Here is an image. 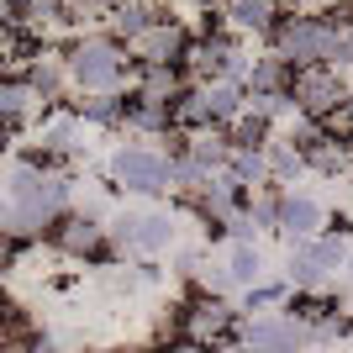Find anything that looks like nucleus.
<instances>
[{
	"label": "nucleus",
	"mask_w": 353,
	"mask_h": 353,
	"mask_svg": "<svg viewBox=\"0 0 353 353\" xmlns=\"http://www.w3.org/2000/svg\"><path fill=\"white\" fill-rule=\"evenodd\" d=\"M316 338L295 311H259L243 322V353H301Z\"/></svg>",
	"instance_id": "obj_4"
},
{
	"label": "nucleus",
	"mask_w": 353,
	"mask_h": 353,
	"mask_svg": "<svg viewBox=\"0 0 353 353\" xmlns=\"http://www.w3.org/2000/svg\"><path fill=\"white\" fill-rule=\"evenodd\" d=\"M111 185H121L132 195H163L174 190V159L143 143H121L111 153Z\"/></svg>",
	"instance_id": "obj_2"
},
{
	"label": "nucleus",
	"mask_w": 353,
	"mask_h": 353,
	"mask_svg": "<svg viewBox=\"0 0 353 353\" xmlns=\"http://www.w3.org/2000/svg\"><path fill=\"white\" fill-rule=\"evenodd\" d=\"M280 16H285L280 0H227V21H232V32L269 37V32L280 27Z\"/></svg>",
	"instance_id": "obj_9"
},
{
	"label": "nucleus",
	"mask_w": 353,
	"mask_h": 353,
	"mask_svg": "<svg viewBox=\"0 0 353 353\" xmlns=\"http://www.w3.org/2000/svg\"><path fill=\"white\" fill-rule=\"evenodd\" d=\"M79 117L90 127H127V90H117V95H85Z\"/></svg>",
	"instance_id": "obj_15"
},
{
	"label": "nucleus",
	"mask_w": 353,
	"mask_h": 353,
	"mask_svg": "<svg viewBox=\"0 0 353 353\" xmlns=\"http://www.w3.org/2000/svg\"><path fill=\"white\" fill-rule=\"evenodd\" d=\"M190 43H195L190 27H185L179 16H163V21H153L143 37H132V43H127V53H132L137 69H143V63H185Z\"/></svg>",
	"instance_id": "obj_5"
},
{
	"label": "nucleus",
	"mask_w": 353,
	"mask_h": 353,
	"mask_svg": "<svg viewBox=\"0 0 353 353\" xmlns=\"http://www.w3.org/2000/svg\"><path fill=\"white\" fill-rule=\"evenodd\" d=\"M48 237H53V248L69 253V259H105V248H111L105 221L90 216V211H69V216H63Z\"/></svg>",
	"instance_id": "obj_6"
},
{
	"label": "nucleus",
	"mask_w": 353,
	"mask_h": 353,
	"mask_svg": "<svg viewBox=\"0 0 353 353\" xmlns=\"http://www.w3.org/2000/svg\"><path fill=\"white\" fill-rule=\"evenodd\" d=\"M179 243V221L169 211H143V227H137V253H169Z\"/></svg>",
	"instance_id": "obj_13"
},
{
	"label": "nucleus",
	"mask_w": 353,
	"mask_h": 353,
	"mask_svg": "<svg viewBox=\"0 0 353 353\" xmlns=\"http://www.w3.org/2000/svg\"><path fill=\"white\" fill-rule=\"evenodd\" d=\"M348 285H353V253H348Z\"/></svg>",
	"instance_id": "obj_19"
},
{
	"label": "nucleus",
	"mask_w": 353,
	"mask_h": 353,
	"mask_svg": "<svg viewBox=\"0 0 353 353\" xmlns=\"http://www.w3.org/2000/svg\"><path fill=\"white\" fill-rule=\"evenodd\" d=\"M153 353H216V348H206V343H195V338H174V343H163V348H153Z\"/></svg>",
	"instance_id": "obj_18"
},
{
	"label": "nucleus",
	"mask_w": 353,
	"mask_h": 353,
	"mask_svg": "<svg viewBox=\"0 0 353 353\" xmlns=\"http://www.w3.org/2000/svg\"><path fill=\"white\" fill-rule=\"evenodd\" d=\"M285 290H290V280H264V285H253V290H243V311H274L285 301Z\"/></svg>",
	"instance_id": "obj_17"
},
{
	"label": "nucleus",
	"mask_w": 353,
	"mask_h": 353,
	"mask_svg": "<svg viewBox=\"0 0 353 353\" xmlns=\"http://www.w3.org/2000/svg\"><path fill=\"white\" fill-rule=\"evenodd\" d=\"M227 274H232L237 290L264 285V253H259V243H232L227 248Z\"/></svg>",
	"instance_id": "obj_14"
},
{
	"label": "nucleus",
	"mask_w": 353,
	"mask_h": 353,
	"mask_svg": "<svg viewBox=\"0 0 353 353\" xmlns=\"http://www.w3.org/2000/svg\"><path fill=\"white\" fill-rule=\"evenodd\" d=\"M269 179H274V185H295V179L306 174L311 163H306V153H301V148L290 143V137H269Z\"/></svg>",
	"instance_id": "obj_12"
},
{
	"label": "nucleus",
	"mask_w": 353,
	"mask_h": 353,
	"mask_svg": "<svg viewBox=\"0 0 353 353\" xmlns=\"http://www.w3.org/2000/svg\"><path fill=\"white\" fill-rule=\"evenodd\" d=\"M153 21H163V6H159V0H121V6H111V16H105V32L127 48L132 37H143Z\"/></svg>",
	"instance_id": "obj_8"
},
{
	"label": "nucleus",
	"mask_w": 353,
	"mask_h": 353,
	"mask_svg": "<svg viewBox=\"0 0 353 353\" xmlns=\"http://www.w3.org/2000/svg\"><path fill=\"white\" fill-rule=\"evenodd\" d=\"M327 206L316 201L311 190H285V201H280V237L285 243H311V237H322L327 232Z\"/></svg>",
	"instance_id": "obj_7"
},
{
	"label": "nucleus",
	"mask_w": 353,
	"mask_h": 353,
	"mask_svg": "<svg viewBox=\"0 0 353 353\" xmlns=\"http://www.w3.org/2000/svg\"><path fill=\"white\" fill-rule=\"evenodd\" d=\"M32 105H43V95L21 79V74H6V85H0V111H6V127H11V137H21V127H27V111Z\"/></svg>",
	"instance_id": "obj_10"
},
{
	"label": "nucleus",
	"mask_w": 353,
	"mask_h": 353,
	"mask_svg": "<svg viewBox=\"0 0 353 353\" xmlns=\"http://www.w3.org/2000/svg\"><path fill=\"white\" fill-rule=\"evenodd\" d=\"M132 53L111 37V32H90L79 43H69V85L79 95H117V90H132Z\"/></svg>",
	"instance_id": "obj_1"
},
{
	"label": "nucleus",
	"mask_w": 353,
	"mask_h": 353,
	"mask_svg": "<svg viewBox=\"0 0 353 353\" xmlns=\"http://www.w3.org/2000/svg\"><path fill=\"white\" fill-rule=\"evenodd\" d=\"M306 253L316 259V264H322L327 280H332L338 269H348V253H353V248L343 243V232H322V237H311V243H306Z\"/></svg>",
	"instance_id": "obj_16"
},
{
	"label": "nucleus",
	"mask_w": 353,
	"mask_h": 353,
	"mask_svg": "<svg viewBox=\"0 0 353 353\" xmlns=\"http://www.w3.org/2000/svg\"><path fill=\"white\" fill-rule=\"evenodd\" d=\"M290 79H295L290 63H285L280 53H264V59H253L248 95H290Z\"/></svg>",
	"instance_id": "obj_11"
},
{
	"label": "nucleus",
	"mask_w": 353,
	"mask_h": 353,
	"mask_svg": "<svg viewBox=\"0 0 353 353\" xmlns=\"http://www.w3.org/2000/svg\"><path fill=\"white\" fill-rule=\"evenodd\" d=\"M348 95H353L348 74L332 69V63H311V69H295V79H290V101L301 105V117H311V121H327L343 101H348Z\"/></svg>",
	"instance_id": "obj_3"
}]
</instances>
